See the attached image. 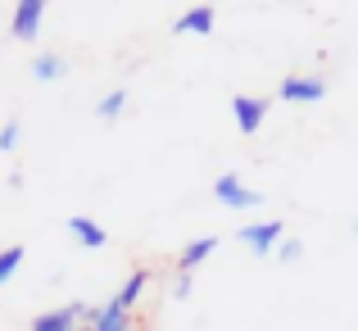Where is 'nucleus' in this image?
<instances>
[{"mask_svg":"<svg viewBox=\"0 0 358 331\" xmlns=\"http://www.w3.org/2000/svg\"><path fill=\"white\" fill-rule=\"evenodd\" d=\"M78 331H91V327H78Z\"/></svg>","mask_w":358,"mask_h":331,"instance_id":"nucleus-18","label":"nucleus"},{"mask_svg":"<svg viewBox=\"0 0 358 331\" xmlns=\"http://www.w3.org/2000/svg\"><path fill=\"white\" fill-rule=\"evenodd\" d=\"M145 286H150V272L136 268L127 281H122V290L109 300V304H118V309H127V314H136V304H141V295H145Z\"/></svg>","mask_w":358,"mask_h":331,"instance_id":"nucleus-11","label":"nucleus"},{"mask_svg":"<svg viewBox=\"0 0 358 331\" xmlns=\"http://www.w3.org/2000/svg\"><path fill=\"white\" fill-rule=\"evenodd\" d=\"M41 23H45V0H18L14 18H9V36L36 41V36H41Z\"/></svg>","mask_w":358,"mask_h":331,"instance_id":"nucleus-2","label":"nucleus"},{"mask_svg":"<svg viewBox=\"0 0 358 331\" xmlns=\"http://www.w3.org/2000/svg\"><path fill=\"white\" fill-rule=\"evenodd\" d=\"M69 232H73V241H78L82 250H105V241H109V232L96 218H87V213H73V218H69Z\"/></svg>","mask_w":358,"mask_h":331,"instance_id":"nucleus-8","label":"nucleus"},{"mask_svg":"<svg viewBox=\"0 0 358 331\" xmlns=\"http://www.w3.org/2000/svg\"><path fill=\"white\" fill-rule=\"evenodd\" d=\"M213 23H218V9L213 5H195V9H186V14L173 18V32L177 36H209Z\"/></svg>","mask_w":358,"mask_h":331,"instance_id":"nucleus-7","label":"nucleus"},{"mask_svg":"<svg viewBox=\"0 0 358 331\" xmlns=\"http://www.w3.org/2000/svg\"><path fill=\"white\" fill-rule=\"evenodd\" d=\"M213 195H218L227 209H259L263 204V191H250L236 173H222L218 182H213Z\"/></svg>","mask_w":358,"mask_h":331,"instance_id":"nucleus-3","label":"nucleus"},{"mask_svg":"<svg viewBox=\"0 0 358 331\" xmlns=\"http://www.w3.org/2000/svg\"><path fill=\"white\" fill-rule=\"evenodd\" d=\"M213 250H218V236H195V241H186V250L177 254V272H195L200 263L213 259Z\"/></svg>","mask_w":358,"mask_h":331,"instance_id":"nucleus-10","label":"nucleus"},{"mask_svg":"<svg viewBox=\"0 0 358 331\" xmlns=\"http://www.w3.org/2000/svg\"><path fill=\"white\" fill-rule=\"evenodd\" d=\"M241 241L250 245L254 254H277V245L286 241V223H254V227H241Z\"/></svg>","mask_w":358,"mask_h":331,"instance_id":"nucleus-5","label":"nucleus"},{"mask_svg":"<svg viewBox=\"0 0 358 331\" xmlns=\"http://www.w3.org/2000/svg\"><path fill=\"white\" fill-rule=\"evenodd\" d=\"M277 254H281V259H299V254H304V241H299V236H295V241H281Z\"/></svg>","mask_w":358,"mask_h":331,"instance_id":"nucleus-16","label":"nucleus"},{"mask_svg":"<svg viewBox=\"0 0 358 331\" xmlns=\"http://www.w3.org/2000/svg\"><path fill=\"white\" fill-rule=\"evenodd\" d=\"M122 109H127V91H122V87H114V91H109V96H100V105H96V118L114 122Z\"/></svg>","mask_w":358,"mask_h":331,"instance_id":"nucleus-13","label":"nucleus"},{"mask_svg":"<svg viewBox=\"0 0 358 331\" xmlns=\"http://www.w3.org/2000/svg\"><path fill=\"white\" fill-rule=\"evenodd\" d=\"M87 327L91 331H136V314H127V309H118V304H100Z\"/></svg>","mask_w":358,"mask_h":331,"instance_id":"nucleus-9","label":"nucleus"},{"mask_svg":"<svg viewBox=\"0 0 358 331\" xmlns=\"http://www.w3.org/2000/svg\"><path fill=\"white\" fill-rule=\"evenodd\" d=\"M64 69H69V59H64V55H55V50H41L32 59V78L36 82H59Z\"/></svg>","mask_w":358,"mask_h":331,"instance_id":"nucleus-12","label":"nucleus"},{"mask_svg":"<svg viewBox=\"0 0 358 331\" xmlns=\"http://www.w3.org/2000/svg\"><path fill=\"white\" fill-rule=\"evenodd\" d=\"M91 314H96V309H87V304L73 300V304H64V309H45V314H36L27 331H78L82 323H91Z\"/></svg>","mask_w":358,"mask_h":331,"instance_id":"nucleus-1","label":"nucleus"},{"mask_svg":"<svg viewBox=\"0 0 358 331\" xmlns=\"http://www.w3.org/2000/svg\"><path fill=\"white\" fill-rule=\"evenodd\" d=\"M23 259H27L23 245H9V250H0V286H5V281H14V272L23 268Z\"/></svg>","mask_w":358,"mask_h":331,"instance_id":"nucleus-14","label":"nucleus"},{"mask_svg":"<svg viewBox=\"0 0 358 331\" xmlns=\"http://www.w3.org/2000/svg\"><path fill=\"white\" fill-rule=\"evenodd\" d=\"M173 300H191V272H182V277H177V286H173Z\"/></svg>","mask_w":358,"mask_h":331,"instance_id":"nucleus-17","label":"nucleus"},{"mask_svg":"<svg viewBox=\"0 0 358 331\" xmlns=\"http://www.w3.org/2000/svg\"><path fill=\"white\" fill-rule=\"evenodd\" d=\"M18 136H23V127H18V122H5V127H0V155H9V150L18 146Z\"/></svg>","mask_w":358,"mask_h":331,"instance_id":"nucleus-15","label":"nucleus"},{"mask_svg":"<svg viewBox=\"0 0 358 331\" xmlns=\"http://www.w3.org/2000/svg\"><path fill=\"white\" fill-rule=\"evenodd\" d=\"M231 118H236V127L245 136H254L263 127V118H268V100L263 96H236L231 100Z\"/></svg>","mask_w":358,"mask_h":331,"instance_id":"nucleus-6","label":"nucleus"},{"mask_svg":"<svg viewBox=\"0 0 358 331\" xmlns=\"http://www.w3.org/2000/svg\"><path fill=\"white\" fill-rule=\"evenodd\" d=\"M277 96L286 100V105H317V100L327 96V82L313 78V73H304V78H286L277 87Z\"/></svg>","mask_w":358,"mask_h":331,"instance_id":"nucleus-4","label":"nucleus"}]
</instances>
